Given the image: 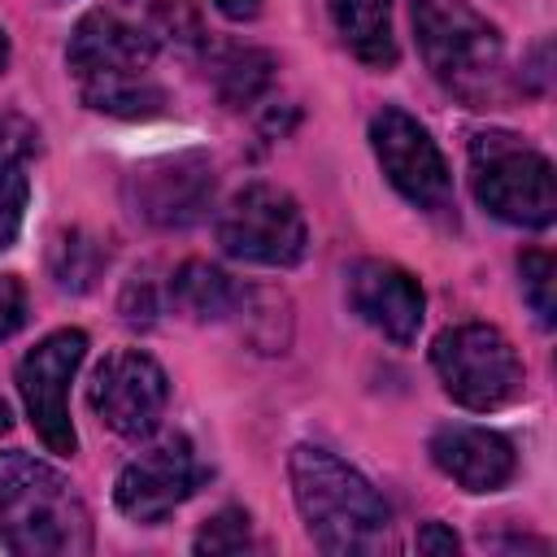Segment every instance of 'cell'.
<instances>
[{
  "label": "cell",
  "instance_id": "6da1fadb",
  "mask_svg": "<svg viewBox=\"0 0 557 557\" xmlns=\"http://www.w3.org/2000/svg\"><path fill=\"white\" fill-rule=\"evenodd\" d=\"M157 39L126 17L117 4L91 9L78 17L65 65L78 83V96L87 109L109 113V117H152L165 109V91L152 74L157 61Z\"/></svg>",
  "mask_w": 557,
  "mask_h": 557
},
{
  "label": "cell",
  "instance_id": "7a4b0ae2",
  "mask_svg": "<svg viewBox=\"0 0 557 557\" xmlns=\"http://www.w3.org/2000/svg\"><path fill=\"white\" fill-rule=\"evenodd\" d=\"M287 474L305 531L322 553L348 557V553H370L387 540L392 527L387 500L374 492V483L361 470L339 461L331 448L296 444L287 457Z\"/></svg>",
  "mask_w": 557,
  "mask_h": 557
},
{
  "label": "cell",
  "instance_id": "3957f363",
  "mask_svg": "<svg viewBox=\"0 0 557 557\" xmlns=\"http://www.w3.org/2000/svg\"><path fill=\"white\" fill-rule=\"evenodd\" d=\"M0 544L22 557L91 553V518L74 483L30 453H0Z\"/></svg>",
  "mask_w": 557,
  "mask_h": 557
},
{
  "label": "cell",
  "instance_id": "277c9868",
  "mask_svg": "<svg viewBox=\"0 0 557 557\" xmlns=\"http://www.w3.org/2000/svg\"><path fill=\"white\" fill-rule=\"evenodd\" d=\"M413 30L435 83L470 109H492L505 96L500 30L470 0H413Z\"/></svg>",
  "mask_w": 557,
  "mask_h": 557
},
{
  "label": "cell",
  "instance_id": "5b68a950",
  "mask_svg": "<svg viewBox=\"0 0 557 557\" xmlns=\"http://www.w3.org/2000/svg\"><path fill=\"white\" fill-rule=\"evenodd\" d=\"M470 187H474V200L509 226L540 231L557 218L553 161L509 131L470 135Z\"/></svg>",
  "mask_w": 557,
  "mask_h": 557
},
{
  "label": "cell",
  "instance_id": "8992f818",
  "mask_svg": "<svg viewBox=\"0 0 557 557\" xmlns=\"http://www.w3.org/2000/svg\"><path fill=\"white\" fill-rule=\"evenodd\" d=\"M431 366L440 374V387L474 413L505 409L522 396V361L505 331L487 322H461L440 331L431 344Z\"/></svg>",
  "mask_w": 557,
  "mask_h": 557
},
{
  "label": "cell",
  "instance_id": "52a82bcc",
  "mask_svg": "<svg viewBox=\"0 0 557 557\" xmlns=\"http://www.w3.org/2000/svg\"><path fill=\"white\" fill-rule=\"evenodd\" d=\"M218 244L235 261L283 270L305 257L309 226L292 191L274 183H248L226 200L218 218Z\"/></svg>",
  "mask_w": 557,
  "mask_h": 557
},
{
  "label": "cell",
  "instance_id": "ba28073f",
  "mask_svg": "<svg viewBox=\"0 0 557 557\" xmlns=\"http://www.w3.org/2000/svg\"><path fill=\"white\" fill-rule=\"evenodd\" d=\"M370 148L387 174V183L422 213H453V174L444 165L440 144L431 139V131L409 117L405 109H379L370 117Z\"/></svg>",
  "mask_w": 557,
  "mask_h": 557
},
{
  "label": "cell",
  "instance_id": "9c48e42d",
  "mask_svg": "<svg viewBox=\"0 0 557 557\" xmlns=\"http://www.w3.org/2000/svg\"><path fill=\"white\" fill-rule=\"evenodd\" d=\"M83 357H87V335L65 326V331L44 335L17 361V374H13L35 435L48 444V453H61V457L78 448V435L70 422V379L78 374Z\"/></svg>",
  "mask_w": 557,
  "mask_h": 557
},
{
  "label": "cell",
  "instance_id": "30bf717a",
  "mask_svg": "<svg viewBox=\"0 0 557 557\" xmlns=\"http://www.w3.org/2000/svg\"><path fill=\"white\" fill-rule=\"evenodd\" d=\"M170 400V379L165 370L139 352V348H117L109 352L87 383V405L91 413L122 440H144L161 426Z\"/></svg>",
  "mask_w": 557,
  "mask_h": 557
},
{
  "label": "cell",
  "instance_id": "8fae6325",
  "mask_svg": "<svg viewBox=\"0 0 557 557\" xmlns=\"http://www.w3.org/2000/svg\"><path fill=\"white\" fill-rule=\"evenodd\" d=\"M213 191H218V174L205 152H170V157L144 161L126 174L131 209L157 231L196 226L209 213Z\"/></svg>",
  "mask_w": 557,
  "mask_h": 557
},
{
  "label": "cell",
  "instance_id": "7c38bea8",
  "mask_svg": "<svg viewBox=\"0 0 557 557\" xmlns=\"http://www.w3.org/2000/svg\"><path fill=\"white\" fill-rule=\"evenodd\" d=\"M205 479V466L191 448L187 435H165L152 448H144L139 457H131L113 483V505L131 518V522H161L170 518L183 500L196 496Z\"/></svg>",
  "mask_w": 557,
  "mask_h": 557
},
{
  "label": "cell",
  "instance_id": "4fadbf2b",
  "mask_svg": "<svg viewBox=\"0 0 557 557\" xmlns=\"http://www.w3.org/2000/svg\"><path fill=\"white\" fill-rule=\"evenodd\" d=\"M348 309L392 344H413L426 318V296L405 265L361 257L348 270Z\"/></svg>",
  "mask_w": 557,
  "mask_h": 557
},
{
  "label": "cell",
  "instance_id": "5bb4252c",
  "mask_svg": "<svg viewBox=\"0 0 557 557\" xmlns=\"http://www.w3.org/2000/svg\"><path fill=\"white\" fill-rule=\"evenodd\" d=\"M426 453L440 466V474H448L466 492H500L513 479V470H518L513 444L500 431L470 426V422L435 426Z\"/></svg>",
  "mask_w": 557,
  "mask_h": 557
},
{
  "label": "cell",
  "instance_id": "9a60e30c",
  "mask_svg": "<svg viewBox=\"0 0 557 557\" xmlns=\"http://www.w3.org/2000/svg\"><path fill=\"white\" fill-rule=\"evenodd\" d=\"M165 305H174L178 313H187L196 322H222L248 305V292L226 270H218L209 261H183L165 278Z\"/></svg>",
  "mask_w": 557,
  "mask_h": 557
},
{
  "label": "cell",
  "instance_id": "2e32d148",
  "mask_svg": "<svg viewBox=\"0 0 557 557\" xmlns=\"http://www.w3.org/2000/svg\"><path fill=\"white\" fill-rule=\"evenodd\" d=\"M331 22L344 39V48L374 70L396 65V30H392V0H326Z\"/></svg>",
  "mask_w": 557,
  "mask_h": 557
},
{
  "label": "cell",
  "instance_id": "e0dca14e",
  "mask_svg": "<svg viewBox=\"0 0 557 557\" xmlns=\"http://www.w3.org/2000/svg\"><path fill=\"white\" fill-rule=\"evenodd\" d=\"M213 87H218V96L231 104V109H244V104H252L265 87H270V78H274V57L270 52H261V48H222V52H213Z\"/></svg>",
  "mask_w": 557,
  "mask_h": 557
},
{
  "label": "cell",
  "instance_id": "ac0fdd59",
  "mask_svg": "<svg viewBox=\"0 0 557 557\" xmlns=\"http://www.w3.org/2000/svg\"><path fill=\"white\" fill-rule=\"evenodd\" d=\"M104 265H109V244H100L91 231H78V226L65 231L48 252V270L61 292H87Z\"/></svg>",
  "mask_w": 557,
  "mask_h": 557
},
{
  "label": "cell",
  "instance_id": "d6986e66",
  "mask_svg": "<svg viewBox=\"0 0 557 557\" xmlns=\"http://www.w3.org/2000/svg\"><path fill=\"white\" fill-rule=\"evenodd\" d=\"M117 9L126 17H135L157 44L196 48L205 39V26H200V13L191 0H117Z\"/></svg>",
  "mask_w": 557,
  "mask_h": 557
},
{
  "label": "cell",
  "instance_id": "ffe728a7",
  "mask_svg": "<svg viewBox=\"0 0 557 557\" xmlns=\"http://www.w3.org/2000/svg\"><path fill=\"white\" fill-rule=\"evenodd\" d=\"M518 278H522V296L535 309L540 326H553L557 322V296H553V287H557V261L548 252L531 248V252L518 257Z\"/></svg>",
  "mask_w": 557,
  "mask_h": 557
},
{
  "label": "cell",
  "instance_id": "44dd1931",
  "mask_svg": "<svg viewBox=\"0 0 557 557\" xmlns=\"http://www.w3.org/2000/svg\"><path fill=\"white\" fill-rule=\"evenodd\" d=\"M252 544H257V540H252V518H248L239 505L218 509V513L196 531V540H191L196 553H244V548H252Z\"/></svg>",
  "mask_w": 557,
  "mask_h": 557
},
{
  "label": "cell",
  "instance_id": "7402d4cb",
  "mask_svg": "<svg viewBox=\"0 0 557 557\" xmlns=\"http://www.w3.org/2000/svg\"><path fill=\"white\" fill-rule=\"evenodd\" d=\"M26 200H30V178H26V161L0 157V252L13 248L22 218H26Z\"/></svg>",
  "mask_w": 557,
  "mask_h": 557
},
{
  "label": "cell",
  "instance_id": "603a6c76",
  "mask_svg": "<svg viewBox=\"0 0 557 557\" xmlns=\"http://www.w3.org/2000/svg\"><path fill=\"white\" fill-rule=\"evenodd\" d=\"M30 152H39V131H35L26 117L4 113V117H0V157L26 161Z\"/></svg>",
  "mask_w": 557,
  "mask_h": 557
},
{
  "label": "cell",
  "instance_id": "cb8c5ba5",
  "mask_svg": "<svg viewBox=\"0 0 557 557\" xmlns=\"http://www.w3.org/2000/svg\"><path fill=\"white\" fill-rule=\"evenodd\" d=\"M26 322V292L13 274H0V339H9Z\"/></svg>",
  "mask_w": 557,
  "mask_h": 557
},
{
  "label": "cell",
  "instance_id": "d4e9b609",
  "mask_svg": "<svg viewBox=\"0 0 557 557\" xmlns=\"http://www.w3.org/2000/svg\"><path fill=\"white\" fill-rule=\"evenodd\" d=\"M413 548H418V553H457L461 540H457L444 522H422L418 535H413Z\"/></svg>",
  "mask_w": 557,
  "mask_h": 557
},
{
  "label": "cell",
  "instance_id": "484cf974",
  "mask_svg": "<svg viewBox=\"0 0 557 557\" xmlns=\"http://www.w3.org/2000/svg\"><path fill=\"white\" fill-rule=\"evenodd\" d=\"M261 4H265V0H213V9H218L222 17H231V22H252V17L261 13Z\"/></svg>",
  "mask_w": 557,
  "mask_h": 557
},
{
  "label": "cell",
  "instance_id": "4316f807",
  "mask_svg": "<svg viewBox=\"0 0 557 557\" xmlns=\"http://www.w3.org/2000/svg\"><path fill=\"white\" fill-rule=\"evenodd\" d=\"M4 65H9V35L0 30V74H4Z\"/></svg>",
  "mask_w": 557,
  "mask_h": 557
},
{
  "label": "cell",
  "instance_id": "83f0119b",
  "mask_svg": "<svg viewBox=\"0 0 557 557\" xmlns=\"http://www.w3.org/2000/svg\"><path fill=\"white\" fill-rule=\"evenodd\" d=\"M9 426H13V418H9V405H4V400H0V435H4V431H9Z\"/></svg>",
  "mask_w": 557,
  "mask_h": 557
}]
</instances>
